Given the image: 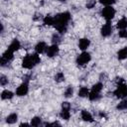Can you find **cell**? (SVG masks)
Segmentation results:
<instances>
[{
    "mask_svg": "<svg viewBox=\"0 0 127 127\" xmlns=\"http://www.w3.org/2000/svg\"><path fill=\"white\" fill-rule=\"evenodd\" d=\"M70 20V15L68 12H64L61 14H58L57 16L54 17V24L53 26L60 32V33H64L66 31L67 23Z\"/></svg>",
    "mask_w": 127,
    "mask_h": 127,
    "instance_id": "obj_1",
    "label": "cell"
},
{
    "mask_svg": "<svg viewBox=\"0 0 127 127\" xmlns=\"http://www.w3.org/2000/svg\"><path fill=\"white\" fill-rule=\"evenodd\" d=\"M41 61L38 53L37 54H33V55H28L23 59L22 62V65L25 68H32L34 65H36L37 64H39Z\"/></svg>",
    "mask_w": 127,
    "mask_h": 127,
    "instance_id": "obj_2",
    "label": "cell"
},
{
    "mask_svg": "<svg viewBox=\"0 0 127 127\" xmlns=\"http://www.w3.org/2000/svg\"><path fill=\"white\" fill-rule=\"evenodd\" d=\"M114 94L116 95V97L118 98H124L127 96V85L125 83H123V81L121 80L118 85H117V88L116 90L114 91Z\"/></svg>",
    "mask_w": 127,
    "mask_h": 127,
    "instance_id": "obj_3",
    "label": "cell"
},
{
    "mask_svg": "<svg viewBox=\"0 0 127 127\" xmlns=\"http://www.w3.org/2000/svg\"><path fill=\"white\" fill-rule=\"evenodd\" d=\"M114 15H115V10H114L111 6H106V7L103 8L102 11H101V16H102L105 20H107V21H110V20L114 17Z\"/></svg>",
    "mask_w": 127,
    "mask_h": 127,
    "instance_id": "obj_4",
    "label": "cell"
},
{
    "mask_svg": "<svg viewBox=\"0 0 127 127\" xmlns=\"http://www.w3.org/2000/svg\"><path fill=\"white\" fill-rule=\"evenodd\" d=\"M89 61H90V55H89L88 53H86V52L81 53V54L77 57V59H76V63H77V64H79V65L85 64H87Z\"/></svg>",
    "mask_w": 127,
    "mask_h": 127,
    "instance_id": "obj_5",
    "label": "cell"
},
{
    "mask_svg": "<svg viewBox=\"0 0 127 127\" xmlns=\"http://www.w3.org/2000/svg\"><path fill=\"white\" fill-rule=\"evenodd\" d=\"M59 53V48L56 44H54L53 46L47 48V56L50 57V58H53V57H56Z\"/></svg>",
    "mask_w": 127,
    "mask_h": 127,
    "instance_id": "obj_6",
    "label": "cell"
},
{
    "mask_svg": "<svg viewBox=\"0 0 127 127\" xmlns=\"http://www.w3.org/2000/svg\"><path fill=\"white\" fill-rule=\"evenodd\" d=\"M27 92H28V84H27V82L22 83V84L17 88V90H16V94H17L18 96H24V95L27 94Z\"/></svg>",
    "mask_w": 127,
    "mask_h": 127,
    "instance_id": "obj_7",
    "label": "cell"
},
{
    "mask_svg": "<svg viewBox=\"0 0 127 127\" xmlns=\"http://www.w3.org/2000/svg\"><path fill=\"white\" fill-rule=\"evenodd\" d=\"M112 32V27H111V24L109 22H107L105 25L102 26L101 28V35L103 37H108Z\"/></svg>",
    "mask_w": 127,
    "mask_h": 127,
    "instance_id": "obj_8",
    "label": "cell"
},
{
    "mask_svg": "<svg viewBox=\"0 0 127 127\" xmlns=\"http://www.w3.org/2000/svg\"><path fill=\"white\" fill-rule=\"evenodd\" d=\"M89 44H90V42H89L88 39H80L79 42H78V48L80 50L84 51V50H86L88 48Z\"/></svg>",
    "mask_w": 127,
    "mask_h": 127,
    "instance_id": "obj_9",
    "label": "cell"
},
{
    "mask_svg": "<svg viewBox=\"0 0 127 127\" xmlns=\"http://www.w3.org/2000/svg\"><path fill=\"white\" fill-rule=\"evenodd\" d=\"M46 49H47V46H46V43H44V42H40V43H38L37 46H36V48H35L36 53H38V54H42V53H44V52L46 51Z\"/></svg>",
    "mask_w": 127,
    "mask_h": 127,
    "instance_id": "obj_10",
    "label": "cell"
},
{
    "mask_svg": "<svg viewBox=\"0 0 127 127\" xmlns=\"http://www.w3.org/2000/svg\"><path fill=\"white\" fill-rule=\"evenodd\" d=\"M19 48H20V42H19L18 40H14V41L9 45L8 50H10V51H12V52H15V51L19 50Z\"/></svg>",
    "mask_w": 127,
    "mask_h": 127,
    "instance_id": "obj_11",
    "label": "cell"
},
{
    "mask_svg": "<svg viewBox=\"0 0 127 127\" xmlns=\"http://www.w3.org/2000/svg\"><path fill=\"white\" fill-rule=\"evenodd\" d=\"M81 118H82L84 121H88V122H92V121H93L91 114H90L89 112L85 111V110L81 111Z\"/></svg>",
    "mask_w": 127,
    "mask_h": 127,
    "instance_id": "obj_12",
    "label": "cell"
},
{
    "mask_svg": "<svg viewBox=\"0 0 127 127\" xmlns=\"http://www.w3.org/2000/svg\"><path fill=\"white\" fill-rule=\"evenodd\" d=\"M117 28L120 29V30H125L127 28V19L126 18L120 19L117 23Z\"/></svg>",
    "mask_w": 127,
    "mask_h": 127,
    "instance_id": "obj_13",
    "label": "cell"
},
{
    "mask_svg": "<svg viewBox=\"0 0 127 127\" xmlns=\"http://www.w3.org/2000/svg\"><path fill=\"white\" fill-rule=\"evenodd\" d=\"M117 57H118L119 60H125V59H127V48L121 49V50L118 52Z\"/></svg>",
    "mask_w": 127,
    "mask_h": 127,
    "instance_id": "obj_14",
    "label": "cell"
},
{
    "mask_svg": "<svg viewBox=\"0 0 127 127\" xmlns=\"http://www.w3.org/2000/svg\"><path fill=\"white\" fill-rule=\"evenodd\" d=\"M17 118H18L17 114H16V113H12V114H10L9 116H7L6 122L9 123V124H13V123H15V122L17 121Z\"/></svg>",
    "mask_w": 127,
    "mask_h": 127,
    "instance_id": "obj_15",
    "label": "cell"
},
{
    "mask_svg": "<svg viewBox=\"0 0 127 127\" xmlns=\"http://www.w3.org/2000/svg\"><path fill=\"white\" fill-rule=\"evenodd\" d=\"M13 97V93L10 90H4L1 93V98L2 99H10Z\"/></svg>",
    "mask_w": 127,
    "mask_h": 127,
    "instance_id": "obj_16",
    "label": "cell"
},
{
    "mask_svg": "<svg viewBox=\"0 0 127 127\" xmlns=\"http://www.w3.org/2000/svg\"><path fill=\"white\" fill-rule=\"evenodd\" d=\"M68 110H69V109H64V108H63V110H62V112H61V114H60L63 119H64V120H68V119H69L70 113H69Z\"/></svg>",
    "mask_w": 127,
    "mask_h": 127,
    "instance_id": "obj_17",
    "label": "cell"
},
{
    "mask_svg": "<svg viewBox=\"0 0 127 127\" xmlns=\"http://www.w3.org/2000/svg\"><path fill=\"white\" fill-rule=\"evenodd\" d=\"M44 24L45 25L52 26L54 24V17H52V16H46L44 18Z\"/></svg>",
    "mask_w": 127,
    "mask_h": 127,
    "instance_id": "obj_18",
    "label": "cell"
},
{
    "mask_svg": "<svg viewBox=\"0 0 127 127\" xmlns=\"http://www.w3.org/2000/svg\"><path fill=\"white\" fill-rule=\"evenodd\" d=\"M88 94H89V92H88V89H87L86 87H81V88H79L78 95H79L80 97H85V96H87Z\"/></svg>",
    "mask_w": 127,
    "mask_h": 127,
    "instance_id": "obj_19",
    "label": "cell"
},
{
    "mask_svg": "<svg viewBox=\"0 0 127 127\" xmlns=\"http://www.w3.org/2000/svg\"><path fill=\"white\" fill-rule=\"evenodd\" d=\"M101 89H102V84L100 83V82H98V83H95L93 86H92V91H94V92H98V93H100V91H101Z\"/></svg>",
    "mask_w": 127,
    "mask_h": 127,
    "instance_id": "obj_20",
    "label": "cell"
},
{
    "mask_svg": "<svg viewBox=\"0 0 127 127\" xmlns=\"http://www.w3.org/2000/svg\"><path fill=\"white\" fill-rule=\"evenodd\" d=\"M126 108H127V99L122 100V101L117 105V109H119V110H124V109H126Z\"/></svg>",
    "mask_w": 127,
    "mask_h": 127,
    "instance_id": "obj_21",
    "label": "cell"
},
{
    "mask_svg": "<svg viewBox=\"0 0 127 127\" xmlns=\"http://www.w3.org/2000/svg\"><path fill=\"white\" fill-rule=\"evenodd\" d=\"M55 80L58 81V82H61V81H64V75L63 72H58L55 76Z\"/></svg>",
    "mask_w": 127,
    "mask_h": 127,
    "instance_id": "obj_22",
    "label": "cell"
},
{
    "mask_svg": "<svg viewBox=\"0 0 127 127\" xmlns=\"http://www.w3.org/2000/svg\"><path fill=\"white\" fill-rule=\"evenodd\" d=\"M88 97H89L90 100H96V99L99 98V93L98 92H94V91L91 90V92L88 94Z\"/></svg>",
    "mask_w": 127,
    "mask_h": 127,
    "instance_id": "obj_23",
    "label": "cell"
},
{
    "mask_svg": "<svg viewBox=\"0 0 127 127\" xmlns=\"http://www.w3.org/2000/svg\"><path fill=\"white\" fill-rule=\"evenodd\" d=\"M40 124H41V118L40 117H34L31 121L32 126H39Z\"/></svg>",
    "mask_w": 127,
    "mask_h": 127,
    "instance_id": "obj_24",
    "label": "cell"
},
{
    "mask_svg": "<svg viewBox=\"0 0 127 127\" xmlns=\"http://www.w3.org/2000/svg\"><path fill=\"white\" fill-rule=\"evenodd\" d=\"M72 93H73L72 87H71V86H68V87L65 89V91H64V96H65V97H70V96H72Z\"/></svg>",
    "mask_w": 127,
    "mask_h": 127,
    "instance_id": "obj_25",
    "label": "cell"
},
{
    "mask_svg": "<svg viewBox=\"0 0 127 127\" xmlns=\"http://www.w3.org/2000/svg\"><path fill=\"white\" fill-rule=\"evenodd\" d=\"M115 2V0H100V3L105 6H110Z\"/></svg>",
    "mask_w": 127,
    "mask_h": 127,
    "instance_id": "obj_26",
    "label": "cell"
},
{
    "mask_svg": "<svg viewBox=\"0 0 127 127\" xmlns=\"http://www.w3.org/2000/svg\"><path fill=\"white\" fill-rule=\"evenodd\" d=\"M94 5H95V0H90L89 2H87V3H86V8L91 9Z\"/></svg>",
    "mask_w": 127,
    "mask_h": 127,
    "instance_id": "obj_27",
    "label": "cell"
},
{
    "mask_svg": "<svg viewBox=\"0 0 127 127\" xmlns=\"http://www.w3.org/2000/svg\"><path fill=\"white\" fill-rule=\"evenodd\" d=\"M118 35L121 38H127V31L126 30H121V31H119Z\"/></svg>",
    "mask_w": 127,
    "mask_h": 127,
    "instance_id": "obj_28",
    "label": "cell"
},
{
    "mask_svg": "<svg viewBox=\"0 0 127 127\" xmlns=\"http://www.w3.org/2000/svg\"><path fill=\"white\" fill-rule=\"evenodd\" d=\"M52 39H53V43L56 44V45H57V43L60 41V37H59V35H57V34H54Z\"/></svg>",
    "mask_w": 127,
    "mask_h": 127,
    "instance_id": "obj_29",
    "label": "cell"
},
{
    "mask_svg": "<svg viewBox=\"0 0 127 127\" xmlns=\"http://www.w3.org/2000/svg\"><path fill=\"white\" fill-rule=\"evenodd\" d=\"M7 81H8V80L6 79V77H5L4 75H2V76H1V79H0V82H1V84H2V85H5Z\"/></svg>",
    "mask_w": 127,
    "mask_h": 127,
    "instance_id": "obj_30",
    "label": "cell"
},
{
    "mask_svg": "<svg viewBox=\"0 0 127 127\" xmlns=\"http://www.w3.org/2000/svg\"><path fill=\"white\" fill-rule=\"evenodd\" d=\"M62 107H63V108H64V109H69L70 105H69V103H68V102H63Z\"/></svg>",
    "mask_w": 127,
    "mask_h": 127,
    "instance_id": "obj_31",
    "label": "cell"
},
{
    "mask_svg": "<svg viewBox=\"0 0 127 127\" xmlns=\"http://www.w3.org/2000/svg\"><path fill=\"white\" fill-rule=\"evenodd\" d=\"M20 126H29V124L28 123H22V124H20Z\"/></svg>",
    "mask_w": 127,
    "mask_h": 127,
    "instance_id": "obj_32",
    "label": "cell"
},
{
    "mask_svg": "<svg viewBox=\"0 0 127 127\" xmlns=\"http://www.w3.org/2000/svg\"><path fill=\"white\" fill-rule=\"evenodd\" d=\"M60 1H64V0H60Z\"/></svg>",
    "mask_w": 127,
    "mask_h": 127,
    "instance_id": "obj_33",
    "label": "cell"
}]
</instances>
